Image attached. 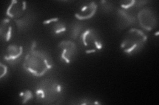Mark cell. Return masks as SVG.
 I'll list each match as a JSON object with an SVG mask.
<instances>
[{
    "instance_id": "5",
    "label": "cell",
    "mask_w": 159,
    "mask_h": 105,
    "mask_svg": "<svg viewBox=\"0 0 159 105\" xmlns=\"http://www.w3.org/2000/svg\"><path fill=\"white\" fill-rule=\"evenodd\" d=\"M58 49L62 60L67 64L70 63L76 57V45L71 41L61 42L58 45Z\"/></svg>"
},
{
    "instance_id": "3",
    "label": "cell",
    "mask_w": 159,
    "mask_h": 105,
    "mask_svg": "<svg viewBox=\"0 0 159 105\" xmlns=\"http://www.w3.org/2000/svg\"><path fill=\"white\" fill-rule=\"evenodd\" d=\"M147 40L146 34L140 30L131 28L122 42L121 47L127 54H135L143 48Z\"/></svg>"
},
{
    "instance_id": "1",
    "label": "cell",
    "mask_w": 159,
    "mask_h": 105,
    "mask_svg": "<svg viewBox=\"0 0 159 105\" xmlns=\"http://www.w3.org/2000/svg\"><path fill=\"white\" fill-rule=\"evenodd\" d=\"M36 43L33 42L31 51L24 60L23 67L33 76H42L52 67L51 58L45 53L36 51Z\"/></svg>"
},
{
    "instance_id": "8",
    "label": "cell",
    "mask_w": 159,
    "mask_h": 105,
    "mask_svg": "<svg viewBox=\"0 0 159 105\" xmlns=\"http://www.w3.org/2000/svg\"><path fill=\"white\" fill-rule=\"evenodd\" d=\"M98 6L94 2H92L84 6V7L81 9L80 11L78 13L75 14V17L78 20H87L93 17L94 14L96 13Z\"/></svg>"
},
{
    "instance_id": "7",
    "label": "cell",
    "mask_w": 159,
    "mask_h": 105,
    "mask_svg": "<svg viewBox=\"0 0 159 105\" xmlns=\"http://www.w3.org/2000/svg\"><path fill=\"white\" fill-rule=\"evenodd\" d=\"M26 9V2L20 1H12L7 10V15L11 18H17L22 16Z\"/></svg>"
},
{
    "instance_id": "10",
    "label": "cell",
    "mask_w": 159,
    "mask_h": 105,
    "mask_svg": "<svg viewBox=\"0 0 159 105\" xmlns=\"http://www.w3.org/2000/svg\"><path fill=\"white\" fill-rule=\"evenodd\" d=\"M13 28L12 25L10 22L9 19H5L1 23V27H0V34L2 38L5 41L8 42L11 38L12 36Z\"/></svg>"
},
{
    "instance_id": "13",
    "label": "cell",
    "mask_w": 159,
    "mask_h": 105,
    "mask_svg": "<svg viewBox=\"0 0 159 105\" xmlns=\"http://www.w3.org/2000/svg\"><path fill=\"white\" fill-rule=\"evenodd\" d=\"M23 104H25L27 103L29 101H30V99H31L33 98V94L32 92L29 90H27L23 94Z\"/></svg>"
},
{
    "instance_id": "11",
    "label": "cell",
    "mask_w": 159,
    "mask_h": 105,
    "mask_svg": "<svg viewBox=\"0 0 159 105\" xmlns=\"http://www.w3.org/2000/svg\"><path fill=\"white\" fill-rule=\"evenodd\" d=\"M66 25L64 22L61 21H57L52 26V30L53 32L56 34H59L63 33L66 31Z\"/></svg>"
},
{
    "instance_id": "6",
    "label": "cell",
    "mask_w": 159,
    "mask_h": 105,
    "mask_svg": "<svg viewBox=\"0 0 159 105\" xmlns=\"http://www.w3.org/2000/svg\"><path fill=\"white\" fill-rule=\"evenodd\" d=\"M138 20L141 26L147 30H151L155 28L156 18L153 13L149 9H144L139 13Z\"/></svg>"
},
{
    "instance_id": "9",
    "label": "cell",
    "mask_w": 159,
    "mask_h": 105,
    "mask_svg": "<svg viewBox=\"0 0 159 105\" xmlns=\"http://www.w3.org/2000/svg\"><path fill=\"white\" fill-rule=\"evenodd\" d=\"M23 53V47L17 45H9L7 49L5 59L10 63H15L19 59Z\"/></svg>"
},
{
    "instance_id": "15",
    "label": "cell",
    "mask_w": 159,
    "mask_h": 105,
    "mask_svg": "<svg viewBox=\"0 0 159 105\" xmlns=\"http://www.w3.org/2000/svg\"><path fill=\"white\" fill-rule=\"evenodd\" d=\"M0 67H1V70H0V78H2L5 75H6L7 72V68L6 65H4L3 63H0Z\"/></svg>"
},
{
    "instance_id": "16",
    "label": "cell",
    "mask_w": 159,
    "mask_h": 105,
    "mask_svg": "<svg viewBox=\"0 0 159 105\" xmlns=\"http://www.w3.org/2000/svg\"><path fill=\"white\" fill-rule=\"evenodd\" d=\"M59 21V18H51V19H49V20H47V21H44L43 22V24H50L51 22H56L57 21Z\"/></svg>"
},
{
    "instance_id": "12",
    "label": "cell",
    "mask_w": 159,
    "mask_h": 105,
    "mask_svg": "<svg viewBox=\"0 0 159 105\" xmlns=\"http://www.w3.org/2000/svg\"><path fill=\"white\" fill-rule=\"evenodd\" d=\"M82 30V26L80 24H75L73 26L72 30V36L73 38H76L80 34V32Z\"/></svg>"
},
{
    "instance_id": "14",
    "label": "cell",
    "mask_w": 159,
    "mask_h": 105,
    "mask_svg": "<svg viewBox=\"0 0 159 105\" xmlns=\"http://www.w3.org/2000/svg\"><path fill=\"white\" fill-rule=\"evenodd\" d=\"M135 3V1H125L121 3V7L124 9H129L134 6V4Z\"/></svg>"
},
{
    "instance_id": "4",
    "label": "cell",
    "mask_w": 159,
    "mask_h": 105,
    "mask_svg": "<svg viewBox=\"0 0 159 105\" xmlns=\"http://www.w3.org/2000/svg\"><path fill=\"white\" fill-rule=\"evenodd\" d=\"M82 40L85 47V53L87 54L96 53L103 47L101 38L94 29H89L84 32Z\"/></svg>"
},
{
    "instance_id": "2",
    "label": "cell",
    "mask_w": 159,
    "mask_h": 105,
    "mask_svg": "<svg viewBox=\"0 0 159 105\" xmlns=\"http://www.w3.org/2000/svg\"><path fill=\"white\" fill-rule=\"evenodd\" d=\"M62 91L61 85L52 79H44L39 84L35 93L39 101L51 104L57 101Z\"/></svg>"
}]
</instances>
